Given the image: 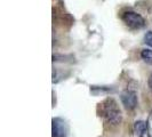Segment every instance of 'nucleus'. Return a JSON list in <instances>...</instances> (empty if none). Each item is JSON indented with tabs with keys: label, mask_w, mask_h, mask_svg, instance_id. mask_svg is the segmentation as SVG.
Wrapping results in <instances>:
<instances>
[{
	"label": "nucleus",
	"mask_w": 152,
	"mask_h": 137,
	"mask_svg": "<svg viewBox=\"0 0 152 137\" xmlns=\"http://www.w3.org/2000/svg\"><path fill=\"white\" fill-rule=\"evenodd\" d=\"M99 105H101V115L109 125H119L121 122V110L113 98L111 97L107 98Z\"/></svg>",
	"instance_id": "f257e3e1"
},
{
	"label": "nucleus",
	"mask_w": 152,
	"mask_h": 137,
	"mask_svg": "<svg viewBox=\"0 0 152 137\" xmlns=\"http://www.w3.org/2000/svg\"><path fill=\"white\" fill-rule=\"evenodd\" d=\"M122 22L126 24L132 30H140L145 26V20L136 12L133 10H126L121 14Z\"/></svg>",
	"instance_id": "f03ea898"
},
{
	"label": "nucleus",
	"mask_w": 152,
	"mask_h": 137,
	"mask_svg": "<svg viewBox=\"0 0 152 137\" xmlns=\"http://www.w3.org/2000/svg\"><path fill=\"white\" fill-rule=\"evenodd\" d=\"M120 101H121V104L126 110H128V111L134 110L137 106V102H138L136 90L132 89V88L125 89L120 94Z\"/></svg>",
	"instance_id": "7ed1b4c3"
},
{
	"label": "nucleus",
	"mask_w": 152,
	"mask_h": 137,
	"mask_svg": "<svg viewBox=\"0 0 152 137\" xmlns=\"http://www.w3.org/2000/svg\"><path fill=\"white\" fill-rule=\"evenodd\" d=\"M52 137H66L68 135V125L60 118H54L52 125Z\"/></svg>",
	"instance_id": "20e7f679"
},
{
	"label": "nucleus",
	"mask_w": 152,
	"mask_h": 137,
	"mask_svg": "<svg viewBox=\"0 0 152 137\" xmlns=\"http://www.w3.org/2000/svg\"><path fill=\"white\" fill-rule=\"evenodd\" d=\"M133 131L136 137H149V130H148V125L145 121L138 120L134 122L133 126Z\"/></svg>",
	"instance_id": "39448f33"
},
{
	"label": "nucleus",
	"mask_w": 152,
	"mask_h": 137,
	"mask_svg": "<svg viewBox=\"0 0 152 137\" xmlns=\"http://www.w3.org/2000/svg\"><path fill=\"white\" fill-rule=\"evenodd\" d=\"M141 58L148 63V64H151L152 65V49H143L141 52Z\"/></svg>",
	"instance_id": "423d86ee"
},
{
	"label": "nucleus",
	"mask_w": 152,
	"mask_h": 137,
	"mask_svg": "<svg viewBox=\"0 0 152 137\" xmlns=\"http://www.w3.org/2000/svg\"><path fill=\"white\" fill-rule=\"evenodd\" d=\"M144 42L148 46L152 47V31H148L144 36Z\"/></svg>",
	"instance_id": "0eeeda50"
},
{
	"label": "nucleus",
	"mask_w": 152,
	"mask_h": 137,
	"mask_svg": "<svg viewBox=\"0 0 152 137\" xmlns=\"http://www.w3.org/2000/svg\"><path fill=\"white\" fill-rule=\"evenodd\" d=\"M148 85H149V88H150V90L152 91V73L150 74V77H149V80H148Z\"/></svg>",
	"instance_id": "6e6552de"
}]
</instances>
